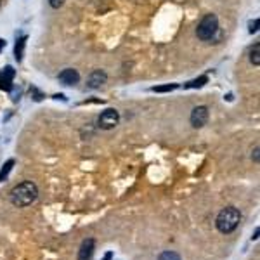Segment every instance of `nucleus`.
I'll use <instances>...</instances> for the list:
<instances>
[{
	"mask_svg": "<svg viewBox=\"0 0 260 260\" xmlns=\"http://www.w3.org/2000/svg\"><path fill=\"white\" fill-rule=\"evenodd\" d=\"M36 198H38V188L31 181H24L11 191V203L18 208L30 206L36 201Z\"/></svg>",
	"mask_w": 260,
	"mask_h": 260,
	"instance_id": "f257e3e1",
	"label": "nucleus"
},
{
	"mask_svg": "<svg viewBox=\"0 0 260 260\" xmlns=\"http://www.w3.org/2000/svg\"><path fill=\"white\" fill-rule=\"evenodd\" d=\"M241 222V213H239L238 208L234 206H226L219 212L217 219H215V226H217L219 233L222 234H229L233 233L234 229L239 226Z\"/></svg>",
	"mask_w": 260,
	"mask_h": 260,
	"instance_id": "f03ea898",
	"label": "nucleus"
},
{
	"mask_svg": "<svg viewBox=\"0 0 260 260\" xmlns=\"http://www.w3.org/2000/svg\"><path fill=\"white\" fill-rule=\"evenodd\" d=\"M219 30V19L215 14H206L196 28V35L200 40H212Z\"/></svg>",
	"mask_w": 260,
	"mask_h": 260,
	"instance_id": "7ed1b4c3",
	"label": "nucleus"
},
{
	"mask_svg": "<svg viewBox=\"0 0 260 260\" xmlns=\"http://www.w3.org/2000/svg\"><path fill=\"white\" fill-rule=\"evenodd\" d=\"M97 123H99V127L103 130H111L115 128L116 125L120 123V113L116 111V109L113 108H108L106 111L101 113L99 120H97Z\"/></svg>",
	"mask_w": 260,
	"mask_h": 260,
	"instance_id": "20e7f679",
	"label": "nucleus"
},
{
	"mask_svg": "<svg viewBox=\"0 0 260 260\" xmlns=\"http://www.w3.org/2000/svg\"><path fill=\"white\" fill-rule=\"evenodd\" d=\"M191 125L194 128H201L208 121V108L206 106H196L191 113Z\"/></svg>",
	"mask_w": 260,
	"mask_h": 260,
	"instance_id": "39448f33",
	"label": "nucleus"
},
{
	"mask_svg": "<svg viewBox=\"0 0 260 260\" xmlns=\"http://www.w3.org/2000/svg\"><path fill=\"white\" fill-rule=\"evenodd\" d=\"M59 82L63 85H68V87H73V85L80 82V73L73 70V68H66V70L59 73Z\"/></svg>",
	"mask_w": 260,
	"mask_h": 260,
	"instance_id": "423d86ee",
	"label": "nucleus"
},
{
	"mask_svg": "<svg viewBox=\"0 0 260 260\" xmlns=\"http://www.w3.org/2000/svg\"><path fill=\"white\" fill-rule=\"evenodd\" d=\"M108 80V75L104 73L103 70H94L89 75V80H87V87L89 89H99L106 83Z\"/></svg>",
	"mask_w": 260,
	"mask_h": 260,
	"instance_id": "0eeeda50",
	"label": "nucleus"
},
{
	"mask_svg": "<svg viewBox=\"0 0 260 260\" xmlns=\"http://www.w3.org/2000/svg\"><path fill=\"white\" fill-rule=\"evenodd\" d=\"M96 250V241L92 238L83 239V243L80 245L78 250V260H92V255H94Z\"/></svg>",
	"mask_w": 260,
	"mask_h": 260,
	"instance_id": "6e6552de",
	"label": "nucleus"
},
{
	"mask_svg": "<svg viewBox=\"0 0 260 260\" xmlns=\"http://www.w3.org/2000/svg\"><path fill=\"white\" fill-rule=\"evenodd\" d=\"M12 80H14V70H12V66H7L6 70L0 73V89L2 91H11Z\"/></svg>",
	"mask_w": 260,
	"mask_h": 260,
	"instance_id": "1a4fd4ad",
	"label": "nucleus"
},
{
	"mask_svg": "<svg viewBox=\"0 0 260 260\" xmlns=\"http://www.w3.org/2000/svg\"><path fill=\"white\" fill-rule=\"evenodd\" d=\"M24 46H26V36H21V38H18V42H16V47H14V54H16V59H18V61L23 59Z\"/></svg>",
	"mask_w": 260,
	"mask_h": 260,
	"instance_id": "9d476101",
	"label": "nucleus"
},
{
	"mask_svg": "<svg viewBox=\"0 0 260 260\" xmlns=\"http://www.w3.org/2000/svg\"><path fill=\"white\" fill-rule=\"evenodd\" d=\"M250 63L253 66H258L260 64V44H255L253 49L250 51Z\"/></svg>",
	"mask_w": 260,
	"mask_h": 260,
	"instance_id": "9b49d317",
	"label": "nucleus"
},
{
	"mask_svg": "<svg viewBox=\"0 0 260 260\" xmlns=\"http://www.w3.org/2000/svg\"><path fill=\"white\" fill-rule=\"evenodd\" d=\"M206 82H208V76H200V78L196 80H191V82H188L184 85V89H200L203 87Z\"/></svg>",
	"mask_w": 260,
	"mask_h": 260,
	"instance_id": "f8f14e48",
	"label": "nucleus"
},
{
	"mask_svg": "<svg viewBox=\"0 0 260 260\" xmlns=\"http://www.w3.org/2000/svg\"><path fill=\"white\" fill-rule=\"evenodd\" d=\"M12 165H14V160H9L6 165L2 166V170H0V182H4V181H6V177L9 176V172L12 170Z\"/></svg>",
	"mask_w": 260,
	"mask_h": 260,
	"instance_id": "ddd939ff",
	"label": "nucleus"
},
{
	"mask_svg": "<svg viewBox=\"0 0 260 260\" xmlns=\"http://www.w3.org/2000/svg\"><path fill=\"white\" fill-rule=\"evenodd\" d=\"M158 260H181V255L176 253V251H170V250H166L163 251V253L158 257Z\"/></svg>",
	"mask_w": 260,
	"mask_h": 260,
	"instance_id": "4468645a",
	"label": "nucleus"
},
{
	"mask_svg": "<svg viewBox=\"0 0 260 260\" xmlns=\"http://www.w3.org/2000/svg\"><path fill=\"white\" fill-rule=\"evenodd\" d=\"M179 87L177 83H168V85H160V87H153V92H172Z\"/></svg>",
	"mask_w": 260,
	"mask_h": 260,
	"instance_id": "2eb2a0df",
	"label": "nucleus"
},
{
	"mask_svg": "<svg viewBox=\"0 0 260 260\" xmlns=\"http://www.w3.org/2000/svg\"><path fill=\"white\" fill-rule=\"evenodd\" d=\"M258 24H260V21H258V18H255L253 21H250V24H248V31L250 33H257L258 31Z\"/></svg>",
	"mask_w": 260,
	"mask_h": 260,
	"instance_id": "dca6fc26",
	"label": "nucleus"
},
{
	"mask_svg": "<svg viewBox=\"0 0 260 260\" xmlns=\"http://www.w3.org/2000/svg\"><path fill=\"white\" fill-rule=\"evenodd\" d=\"M49 4H51V7H54V9H59V7L64 6V0H49Z\"/></svg>",
	"mask_w": 260,
	"mask_h": 260,
	"instance_id": "f3484780",
	"label": "nucleus"
},
{
	"mask_svg": "<svg viewBox=\"0 0 260 260\" xmlns=\"http://www.w3.org/2000/svg\"><path fill=\"white\" fill-rule=\"evenodd\" d=\"M31 92H33V94H35V97H33L35 101H40V99H42V94H40V92L36 91V89H31Z\"/></svg>",
	"mask_w": 260,
	"mask_h": 260,
	"instance_id": "a211bd4d",
	"label": "nucleus"
},
{
	"mask_svg": "<svg viewBox=\"0 0 260 260\" xmlns=\"http://www.w3.org/2000/svg\"><path fill=\"white\" fill-rule=\"evenodd\" d=\"M251 160L258 161V146H257V148H255V151H253V154H251Z\"/></svg>",
	"mask_w": 260,
	"mask_h": 260,
	"instance_id": "6ab92c4d",
	"label": "nucleus"
},
{
	"mask_svg": "<svg viewBox=\"0 0 260 260\" xmlns=\"http://www.w3.org/2000/svg\"><path fill=\"white\" fill-rule=\"evenodd\" d=\"M111 258H113V253H111V251H108V253L104 255V258H103V260H111Z\"/></svg>",
	"mask_w": 260,
	"mask_h": 260,
	"instance_id": "aec40b11",
	"label": "nucleus"
},
{
	"mask_svg": "<svg viewBox=\"0 0 260 260\" xmlns=\"http://www.w3.org/2000/svg\"><path fill=\"white\" fill-rule=\"evenodd\" d=\"M2 47H6V40H0V51H2Z\"/></svg>",
	"mask_w": 260,
	"mask_h": 260,
	"instance_id": "412c9836",
	"label": "nucleus"
},
{
	"mask_svg": "<svg viewBox=\"0 0 260 260\" xmlns=\"http://www.w3.org/2000/svg\"><path fill=\"white\" fill-rule=\"evenodd\" d=\"M0 4H2V0H0Z\"/></svg>",
	"mask_w": 260,
	"mask_h": 260,
	"instance_id": "4be33fe9",
	"label": "nucleus"
}]
</instances>
